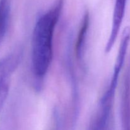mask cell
I'll use <instances>...</instances> for the list:
<instances>
[{
	"instance_id": "cell-8",
	"label": "cell",
	"mask_w": 130,
	"mask_h": 130,
	"mask_svg": "<svg viewBox=\"0 0 130 130\" xmlns=\"http://www.w3.org/2000/svg\"><path fill=\"white\" fill-rule=\"evenodd\" d=\"M10 0H0V44L6 36L10 20Z\"/></svg>"
},
{
	"instance_id": "cell-1",
	"label": "cell",
	"mask_w": 130,
	"mask_h": 130,
	"mask_svg": "<svg viewBox=\"0 0 130 130\" xmlns=\"http://www.w3.org/2000/svg\"><path fill=\"white\" fill-rule=\"evenodd\" d=\"M63 6L64 0H55L52 6L37 19L33 29L31 43L32 72L39 86L52 64L55 31Z\"/></svg>"
},
{
	"instance_id": "cell-5",
	"label": "cell",
	"mask_w": 130,
	"mask_h": 130,
	"mask_svg": "<svg viewBox=\"0 0 130 130\" xmlns=\"http://www.w3.org/2000/svg\"><path fill=\"white\" fill-rule=\"evenodd\" d=\"M126 3L127 0H115L112 27L104 50L105 53H109L111 52L118 39L124 20Z\"/></svg>"
},
{
	"instance_id": "cell-9",
	"label": "cell",
	"mask_w": 130,
	"mask_h": 130,
	"mask_svg": "<svg viewBox=\"0 0 130 130\" xmlns=\"http://www.w3.org/2000/svg\"><path fill=\"white\" fill-rule=\"evenodd\" d=\"M54 122L55 127L53 130H62L63 129V123L58 112L56 111L54 112Z\"/></svg>"
},
{
	"instance_id": "cell-3",
	"label": "cell",
	"mask_w": 130,
	"mask_h": 130,
	"mask_svg": "<svg viewBox=\"0 0 130 130\" xmlns=\"http://www.w3.org/2000/svg\"><path fill=\"white\" fill-rule=\"evenodd\" d=\"M23 52L18 49L0 59V113L6 101L11 77L22 60Z\"/></svg>"
},
{
	"instance_id": "cell-2",
	"label": "cell",
	"mask_w": 130,
	"mask_h": 130,
	"mask_svg": "<svg viewBox=\"0 0 130 130\" xmlns=\"http://www.w3.org/2000/svg\"><path fill=\"white\" fill-rule=\"evenodd\" d=\"M119 77L112 76L88 130H114V107Z\"/></svg>"
},
{
	"instance_id": "cell-7",
	"label": "cell",
	"mask_w": 130,
	"mask_h": 130,
	"mask_svg": "<svg viewBox=\"0 0 130 130\" xmlns=\"http://www.w3.org/2000/svg\"><path fill=\"white\" fill-rule=\"evenodd\" d=\"M122 129L130 130V74L126 76L123 83L121 104Z\"/></svg>"
},
{
	"instance_id": "cell-6",
	"label": "cell",
	"mask_w": 130,
	"mask_h": 130,
	"mask_svg": "<svg viewBox=\"0 0 130 130\" xmlns=\"http://www.w3.org/2000/svg\"><path fill=\"white\" fill-rule=\"evenodd\" d=\"M90 14L88 12H86L81 20V25L76 38V41L75 43L74 52L76 58L77 60L83 66H84V62H85V47H86V42L89 27H90Z\"/></svg>"
},
{
	"instance_id": "cell-4",
	"label": "cell",
	"mask_w": 130,
	"mask_h": 130,
	"mask_svg": "<svg viewBox=\"0 0 130 130\" xmlns=\"http://www.w3.org/2000/svg\"><path fill=\"white\" fill-rule=\"evenodd\" d=\"M72 36L69 35L67 44V49L66 55V64L67 74L69 77L72 89V118L71 125L72 127L75 126L79 113V94L78 84L74 72L73 62L72 58Z\"/></svg>"
}]
</instances>
